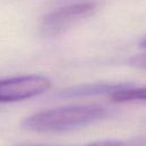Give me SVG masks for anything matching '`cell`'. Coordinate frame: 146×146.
<instances>
[{
  "instance_id": "obj_1",
  "label": "cell",
  "mask_w": 146,
  "mask_h": 146,
  "mask_svg": "<svg viewBox=\"0 0 146 146\" xmlns=\"http://www.w3.org/2000/svg\"><path fill=\"white\" fill-rule=\"evenodd\" d=\"M108 115V110L97 105H70L38 112L26 117L22 125L35 132H63L91 124Z\"/></svg>"
},
{
  "instance_id": "obj_2",
  "label": "cell",
  "mask_w": 146,
  "mask_h": 146,
  "mask_svg": "<svg viewBox=\"0 0 146 146\" xmlns=\"http://www.w3.org/2000/svg\"><path fill=\"white\" fill-rule=\"evenodd\" d=\"M96 8L97 3L94 1H79L60 7L44 16L41 23V31L47 35H57L76 22L92 15Z\"/></svg>"
},
{
  "instance_id": "obj_3",
  "label": "cell",
  "mask_w": 146,
  "mask_h": 146,
  "mask_svg": "<svg viewBox=\"0 0 146 146\" xmlns=\"http://www.w3.org/2000/svg\"><path fill=\"white\" fill-rule=\"evenodd\" d=\"M51 87L46 76L23 75L0 80V103L19 102L44 94Z\"/></svg>"
},
{
  "instance_id": "obj_4",
  "label": "cell",
  "mask_w": 146,
  "mask_h": 146,
  "mask_svg": "<svg viewBox=\"0 0 146 146\" xmlns=\"http://www.w3.org/2000/svg\"><path fill=\"white\" fill-rule=\"evenodd\" d=\"M130 83H86L75 86L65 90H62L57 94V97L60 98H80L89 96H99V95H112L115 91L128 87Z\"/></svg>"
},
{
  "instance_id": "obj_5",
  "label": "cell",
  "mask_w": 146,
  "mask_h": 146,
  "mask_svg": "<svg viewBox=\"0 0 146 146\" xmlns=\"http://www.w3.org/2000/svg\"><path fill=\"white\" fill-rule=\"evenodd\" d=\"M111 98L114 102L124 103V102H145L146 103V87H133L129 84L125 88H122L111 95Z\"/></svg>"
},
{
  "instance_id": "obj_6",
  "label": "cell",
  "mask_w": 146,
  "mask_h": 146,
  "mask_svg": "<svg viewBox=\"0 0 146 146\" xmlns=\"http://www.w3.org/2000/svg\"><path fill=\"white\" fill-rule=\"evenodd\" d=\"M129 64L136 68L146 71V54H140V55H137V56L130 58Z\"/></svg>"
},
{
  "instance_id": "obj_7",
  "label": "cell",
  "mask_w": 146,
  "mask_h": 146,
  "mask_svg": "<svg viewBox=\"0 0 146 146\" xmlns=\"http://www.w3.org/2000/svg\"><path fill=\"white\" fill-rule=\"evenodd\" d=\"M83 146H122V143L120 140H115V139H105V140L92 141V143H89Z\"/></svg>"
},
{
  "instance_id": "obj_8",
  "label": "cell",
  "mask_w": 146,
  "mask_h": 146,
  "mask_svg": "<svg viewBox=\"0 0 146 146\" xmlns=\"http://www.w3.org/2000/svg\"><path fill=\"white\" fill-rule=\"evenodd\" d=\"M17 146H51V145H46V144H22Z\"/></svg>"
},
{
  "instance_id": "obj_9",
  "label": "cell",
  "mask_w": 146,
  "mask_h": 146,
  "mask_svg": "<svg viewBox=\"0 0 146 146\" xmlns=\"http://www.w3.org/2000/svg\"><path fill=\"white\" fill-rule=\"evenodd\" d=\"M140 46H141V47H145V48H146V38H145V39H144V40L141 41V43H140Z\"/></svg>"
}]
</instances>
